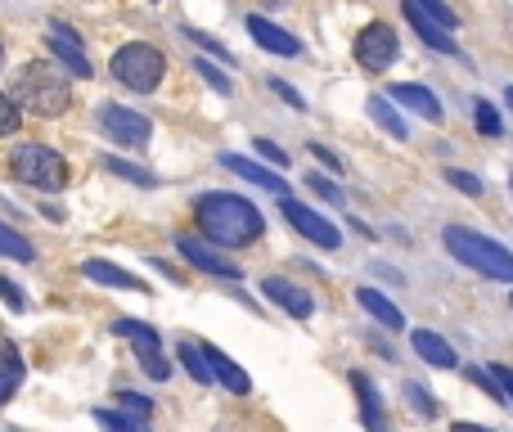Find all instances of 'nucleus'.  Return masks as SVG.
<instances>
[{
    "instance_id": "393cba45",
    "label": "nucleus",
    "mask_w": 513,
    "mask_h": 432,
    "mask_svg": "<svg viewBox=\"0 0 513 432\" xmlns=\"http://www.w3.org/2000/svg\"><path fill=\"white\" fill-rule=\"evenodd\" d=\"M0 257H9V261H36V248H32V239H23L18 230H9V225L0 221Z\"/></svg>"
},
{
    "instance_id": "f704fd0d",
    "label": "nucleus",
    "mask_w": 513,
    "mask_h": 432,
    "mask_svg": "<svg viewBox=\"0 0 513 432\" xmlns=\"http://www.w3.org/2000/svg\"><path fill=\"white\" fill-rule=\"evenodd\" d=\"M185 36H189V41H194V45H203L207 54H216V59H221V63H230V50H225L221 41H212V36H207V32H194V27H185Z\"/></svg>"
},
{
    "instance_id": "9d476101",
    "label": "nucleus",
    "mask_w": 513,
    "mask_h": 432,
    "mask_svg": "<svg viewBox=\"0 0 513 432\" xmlns=\"http://www.w3.org/2000/svg\"><path fill=\"white\" fill-rule=\"evenodd\" d=\"M261 293H266L275 306H284V311L293 315V320H311V315H315V297L306 293L302 284H293V279L266 275V279H261Z\"/></svg>"
},
{
    "instance_id": "e433bc0d",
    "label": "nucleus",
    "mask_w": 513,
    "mask_h": 432,
    "mask_svg": "<svg viewBox=\"0 0 513 432\" xmlns=\"http://www.w3.org/2000/svg\"><path fill=\"white\" fill-rule=\"evenodd\" d=\"M486 374L495 378V387H500V396H504V405H513V369L509 365H491Z\"/></svg>"
},
{
    "instance_id": "f3484780",
    "label": "nucleus",
    "mask_w": 513,
    "mask_h": 432,
    "mask_svg": "<svg viewBox=\"0 0 513 432\" xmlns=\"http://www.w3.org/2000/svg\"><path fill=\"white\" fill-rule=\"evenodd\" d=\"M401 14H405V23H410L414 32L423 36V45H428V50H437V54H459L455 36H450L441 23H432L428 14H419V9H414V0H401Z\"/></svg>"
},
{
    "instance_id": "ea45409f",
    "label": "nucleus",
    "mask_w": 513,
    "mask_h": 432,
    "mask_svg": "<svg viewBox=\"0 0 513 432\" xmlns=\"http://www.w3.org/2000/svg\"><path fill=\"white\" fill-rule=\"evenodd\" d=\"M405 396H410V401H414V405H419V414H428V419H432V414H437V405H432V401H428V392H423V387H419V383H405Z\"/></svg>"
},
{
    "instance_id": "b1692460",
    "label": "nucleus",
    "mask_w": 513,
    "mask_h": 432,
    "mask_svg": "<svg viewBox=\"0 0 513 432\" xmlns=\"http://www.w3.org/2000/svg\"><path fill=\"white\" fill-rule=\"evenodd\" d=\"M176 360L185 365V374L194 378V383H216L212 369H207V360H203V347H198V342H180V347H176Z\"/></svg>"
},
{
    "instance_id": "2eb2a0df",
    "label": "nucleus",
    "mask_w": 513,
    "mask_h": 432,
    "mask_svg": "<svg viewBox=\"0 0 513 432\" xmlns=\"http://www.w3.org/2000/svg\"><path fill=\"white\" fill-rule=\"evenodd\" d=\"M198 347H203V360H207V369H212V378H216V383H221V387H230L234 396H248V392H252V378L243 374V369L234 365V360L225 356L221 347H212V342H198Z\"/></svg>"
},
{
    "instance_id": "58836bf2",
    "label": "nucleus",
    "mask_w": 513,
    "mask_h": 432,
    "mask_svg": "<svg viewBox=\"0 0 513 432\" xmlns=\"http://www.w3.org/2000/svg\"><path fill=\"white\" fill-rule=\"evenodd\" d=\"M0 297H5L9 311H27V297H23V288H18L14 279H0Z\"/></svg>"
},
{
    "instance_id": "7c9ffc66",
    "label": "nucleus",
    "mask_w": 513,
    "mask_h": 432,
    "mask_svg": "<svg viewBox=\"0 0 513 432\" xmlns=\"http://www.w3.org/2000/svg\"><path fill=\"white\" fill-rule=\"evenodd\" d=\"M194 72H198V77H203V81H207V86H212V90H216V95H234L230 77H225V72H221V68H212V63H207V59H194Z\"/></svg>"
},
{
    "instance_id": "37998d69",
    "label": "nucleus",
    "mask_w": 513,
    "mask_h": 432,
    "mask_svg": "<svg viewBox=\"0 0 513 432\" xmlns=\"http://www.w3.org/2000/svg\"><path fill=\"white\" fill-rule=\"evenodd\" d=\"M257 5H266V9H279V5H288V0H257Z\"/></svg>"
},
{
    "instance_id": "a211bd4d",
    "label": "nucleus",
    "mask_w": 513,
    "mask_h": 432,
    "mask_svg": "<svg viewBox=\"0 0 513 432\" xmlns=\"http://www.w3.org/2000/svg\"><path fill=\"white\" fill-rule=\"evenodd\" d=\"M410 347H414V356H419L423 365H432V369H455L459 365L455 347H450L441 333H432V329H414L410 333Z\"/></svg>"
},
{
    "instance_id": "412c9836",
    "label": "nucleus",
    "mask_w": 513,
    "mask_h": 432,
    "mask_svg": "<svg viewBox=\"0 0 513 432\" xmlns=\"http://www.w3.org/2000/svg\"><path fill=\"white\" fill-rule=\"evenodd\" d=\"M27 378V365H23V351L14 347V342H0V405L9 401V396L23 387Z\"/></svg>"
},
{
    "instance_id": "9b49d317",
    "label": "nucleus",
    "mask_w": 513,
    "mask_h": 432,
    "mask_svg": "<svg viewBox=\"0 0 513 432\" xmlns=\"http://www.w3.org/2000/svg\"><path fill=\"white\" fill-rule=\"evenodd\" d=\"M50 54L63 63V68L72 72V77H95V68H90V59H86V50H81V36L72 32V27H63V23H54L50 27Z\"/></svg>"
},
{
    "instance_id": "20e7f679",
    "label": "nucleus",
    "mask_w": 513,
    "mask_h": 432,
    "mask_svg": "<svg viewBox=\"0 0 513 432\" xmlns=\"http://www.w3.org/2000/svg\"><path fill=\"white\" fill-rule=\"evenodd\" d=\"M9 171H14V180L41 189V194L68 189V162L54 149H45V144H18V149L9 153Z\"/></svg>"
},
{
    "instance_id": "473e14b6",
    "label": "nucleus",
    "mask_w": 513,
    "mask_h": 432,
    "mask_svg": "<svg viewBox=\"0 0 513 432\" xmlns=\"http://www.w3.org/2000/svg\"><path fill=\"white\" fill-rule=\"evenodd\" d=\"M117 405H122L126 414H135V419H149L153 414V401L149 396H140V392H117Z\"/></svg>"
},
{
    "instance_id": "5701e85b",
    "label": "nucleus",
    "mask_w": 513,
    "mask_h": 432,
    "mask_svg": "<svg viewBox=\"0 0 513 432\" xmlns=\"http://www.w3.org/2000/svg\"><path fill=\"white\" fill-rule=\"evenodd\" d=\"M365 108H369V117H374V122L383 126L387 135H392V140H405V135H410V126H405V117L392 108V99H383V95H369V104H365Z\"/></svg>"
},
{
    "instance_id": "ddd939ff",
    "label": "nucleus",
    "mask_w": 513,
    "mask_h": 432,
    "mask_svg": "<svg viewBox=\"0 0 513 432\" xmlns=\"http://www.w3.org/2000/svg\"><path fill=\"white\" fill-rule=\"evenodd\" d=\"M248 36L261 50L279 54V59H297V54H302V41H297L293 32H284V27H275L266 14H248Z\"/></svg>"
},
{
    "instance_id": "49530a36",
    "label": "nucleus",
    "mask_w": 513,
    "mask_h": 432,
    "mask_svg": "<svg viewBox=\"0 0 513 432\" xmlns=\"http://www.w3.org/2000/svg\"><path fill=\"white\" fill-rule=\"evenodd\" d=\"M509 185H513V176H509Z\"/></svg>"
},
{
    "instance_id": "c03bdc74",
    "label": "nucleus",
    "mask_w": 513,
    "mask_h": 432,
    "mask_svg": "<svg viewBox=\"0 0 513 432\" xmlns=\"http://www.w3.org/2000/svg\"><path fill=\"white\" fill-rule=\"evenodd\" d=\"M504 104H509V108H513V86H509V90H504Z\"/></svg>"
},
{
    "instance_id": "c9c22d12",
    "label": "nucleus",
    "mask_w": 513,
    "mask_h": 432,
    "mask_svg": "<svg viewBox=\"0 0 513 432\" xmlns=\"http://www.w3.org/2000/svg\"><path fill=\"white\" fill-rule=\"evenodd\" d=\"M252 149H257L261 158H266V162H270V167H275V171H279V167H288V153L279 149L275 140H252Z\"/></svg>"
},
{
    "instance_id": "f03ea898",
    "label": "nucleus",
    "mask_w": 513,
    "mask_h": 432,
    "mask_svg": "<svg viewBox=\"0 0 513 432\" xmlns=\"http://www.w3.org/2000/svg\"><path fill=\"white\" fill-rule=\"evenodd\" d=\"M441 243H446V252L459 261V266L477 270L482 279L513 284V252L504 248L500 239H486V234L468 230V225H446V230H441Z\"/></svg>"
},
{
    "instance_id": "1a4fd4ad",
    "label": "nucleus",
    "mask_w": 513,
    "mask_h": 432,
    "mask_svg": "<svg viewBox=\"0 0 513 432\" xmlns=\"http://www.w3.org/2000/svg\"><path fill=\"white\" fill-rule=\"evenodd\" d=\"M396 50H401V41H396V32L387 23H369L360 27L356 36V63L365 72H383L396 63Z\"/></svg>"
},
{
    "instance_id": "4be33fe9",
    "label": "nucleus",
    "mask_w": 513,
    "mask_h": 432,
    "mask_svg": "<svg viewBox=\"0 0 513 432\" xmlns=\"http://www.w3.org/2000/svg\"><path fill=\"white\" fill-rule=\"evenodd\" d=\"M81 275L95 279V284H108V288H122V293H144V284L131 275V270L113 266V261H86L81 266Z\"/></svg>"
},
{
    "instance_id": "c756f323",
    "label": "nucleus",
    "mask_w": 513,
    "mask_h": 432,
    "mask_svg": "<svg viewBox=\"0 0 513 432\" xmlns=\"http://www.w3.org/2000/svg\"><path fill=\"white\" fill-rule=\"evenodd\" d=\"M104 171H113V176L131 180V185H153V176L144 167H135V162H122V158H104Z\"/></svg>"
},
{
    "instance_id": "de8ad7c7",
    "label": "nucleus",
    "mask_w": 513,
    "mask_h": 432,
    "mask_svg": "<svg viewBox=\"0 0 513 432\" xmlns=\"http://www.w3.org/2000/svg\"><path fill=\"white\" fill-rule=\"evenodd\" d=\"M509 306H513V297H509Z\"/></svg>"
},
{
    "instance_id": "6e6552de",
    "label": "nucleus",
    "mask_w": 513,
    "mask_h": 432,
    "mask_svg": "<svg viewBox=\"0 0 513 432\" xmlns=\"http://www.w3.org/2000/svg\"><path fill=\"white\" fill-rule=\"evenodd\" d=\"M279 212H284V221L293 225L302 239H311L315 248H342V230L333 221H324L315 207L297 203V198H279Z\"/></svg>"
},
{
    "instance_id": "a18cd8bd",
    "label": "nucleus",
    "mask_w": 513,
    "mask_h": 432,
    "mask_svg": "<svg viewBox=\"0 0 513 432\" xmlns=\"http://www.w3.org/2000/svg\"><path fill=\"white\" fill-rule=\"evenodd\" d=\"M0 59H5V45H0Z\"/></svg>"
},
{
    "instance_id": "4c0bfd02",
    "label": "nucleus",
    "mask_w": 513,
    "mask_h": 432,
    "mask_svg": "<svg viewBox=\"0 0 513 432\" xmlns=\"http://www.w3.org/2000/svg\"><path fill=\"white\" fill-rule=\"evenodd\" d=\"M270 90H275V95H279V99H284V104H288V108H297V113H306V99H302V95H297V90H293V86H288V81L270 77Z\"/></svg>"
},
{
    "instance_id": "7ed1b4c3",
    "label": "nucleus",
    "mask_w": 513,
    "mask_h": 432,
    "mask_svg": "<svg viewBox=\"0 0 513 432\" xmlns=\"http://www.w3.org/2000/svg\"><path fill=\"white\" fill-rule=\"evenodd\" d=\"M9 99L32 108L36 117H59L72 104V90H68V77L54 63H23L14 72V95Z\"/></svg>"
},
{
    "instance_id": "4468645a",
    "label": "nucleus",
    "mask_w": 513,
    "mask_h": 432,
    "mask_svg": "<svg viewBox=\"0 0 513 432\" xmlns=\"http://www.w3.org/2000/svg\"><path fill=\"white\" fill-rule=\"evenodd\" d=\"M176 252L189 261L194 270H203V275H216V279H239V266L234 261H225V257H216L207 243H198V239H189V234H176Z\"/></svg>"
},
{
    "instance_id": "dca6fc26",
    "label": "nucleus",
    "mask_w": 513,
    "mask_h": 432,
    "mask_svg": "<svg viewBox=\"0 0 513 432\" xmlns=\"http://www.w3.org/2000/svg\"><path fill=\"white\" fill-rule=\"evenodd\" d=\"M392 99H396V104H405L410 113H419L423 122H441V117H446L441 99L432 95L428 86H419V81H396V86H392Z\"/></svg>"
},
{
    "instance_id": "f8f14e48",
    "label": "nucleus",
    "mask_w": 513,
    "mask_h": 432,
    "mask_svg": "<svg viewBox=\"0 0 513 432\" xmlns=\"http://www.w3.org/2000/svg\"><path fill=\"white\" fill-rule=\"evenodd\" d=\"M221 167L234 171L239 180H248V185H261V189H270V194L288 198V180L279 176L275 167H266V162H252V158H243V153H221Z\"/></svg>"
},
{
    "instance_id": "423d86ee",
    "label": "nucleus",
    "mask_w": 513,
    "mask_h": 432,
    "mask_svg": "<svg viewBox=\"0 0 513 432\" xmlns=\"http://www.w3.org/2000/svg\"><path fill=\"white\" fill-rule=\"evenodd\" d=\"M113 333H117V338H126V342L135 347V356H140L144 374L158 378V383H167V378H171V365H167V356H162V342H158V329H153V324H144V320H117Z\"/></svg>"
},
{
    "instance_id": "72a5a7b5",
    "label": "nucleus",
    "mask_w": 513,
    "mask_h": 432,
    "mask_svg": "<svg viewBox=\"0 0 513 432\" xmlns=\"http://www.w3.org/2000/svg\"><path fill=\"white\" fill-rule=\"evenodd\" d=\"M18 131V104L0 90V135H14Z\"/></svg>"
},
{
    "instance_id": "a19ab883",
    "label": "nucleus",
    "mask_w": 513,
    "mask_h": 432,
    "mask_svg": "<svg viewBox=\"0 0 513 432\" xmlns=\"http://www.w3.org/2000/svg\"><path fill=\"white\" fill-rule=\"evenodd\" d=\"M311 153H315V158H320V162H324V167H329V171H342L338 153H329V149H324V144H320V140H311Z\"/></svg>"
},
{
    "instance_id": "aec40b11",
    "label": "nucleus",
    "mask_w": 513,
    "mask_h": 432,
    "mask_svg": "<svg viewBox=\"0 0 513 432\" xmlns=\"http://www.w3.org/2000/svg\"><path fill=\"white\" fill-rule=\"evenodd\" d=\"M356 302L365 306V311L374 315V320L383 324V329H392V333H396V329H405V315H401V306H396L392 297H383V293H378V288H369V284H365V288H356Z\"/></svg>"
},
{
    "instance_id": "6ab92c4d",
    "label": "nucleus",
    "mask_w": 513,
    "mask_h": 432,
    "mask_svg": "<svg viewBox=\"0 0 513 432\" xmlns=\"http://www.w3.org/2000/svg\"><path fill=\"white\" fill-rule=\"evenodd\" d=\"M351 392H356V405H360V423H365V432H387V414H383V401H378L374 383H369L365 374H351Z\"/></svg>"
},
{
    "instance_id": "c85d7f7f",
    "label": "nucleus",
    "mask_w": 513,
    "mask_h": 432,
    "mask_svg": "<svg viewBox=\"0 0 513 432\" xmlns=\"http://www.w3.org/2000/svg\"><path fill=\"white\" fill-rule=\"evenodd\" d=\"M473 122H477V131H482V135H500L504 131L495 104H486V99H477V104H473Z\"/></svg>"
},
{
    "instance_id": "0eeeda50",
    "label": "nucleus",
    "mask_w": 513,
    "mask_h": 432,
    "mask_svg": "<svg viewBox=\"0 0 513 432\" xmlns=\"http://www.w3.org/2000/svg\"><path fill=\"white\" fill-rule=\"evenodd\" d=\"M99 126H104V135L113 144H122V149H144L153 135V122L144 113H135V108H122V104H99Z\"/></svg>"
},
{
    "instance_id": "a878e982",
    "label": "nucleus",
    "mask_w": 513,
    "mask_h": 432,
    "mask_svg": "<svg viewBox=\"0 0 513 432\" xmlns=\"http://www.w3.org/2000/svg\"><path fill=\"white\" fill-rule=\"evenodd\" d=\"M95 423L104 432H144V419H135V414H117V410H95Z\"/></svg>"
},
{
    "instance_id": "79ce46f5",
    "label": "nucleus",
    "mask_w": 513,
    "mask_h": 432,
    "mask_svg": "<svg viewBox=\"0 0 513 432\" xmlns=\"http://www.w3.org/2000/svg\"><path fill=\"white\" fill-rule=\"evenodd\" d=\"M450 432H495V428H482V423H455Z\"/></svg>"
},
{
    "instance_id": "f257e3e1",
    "label": "nucleus",
    "mask_w": 513,
    "mask_h": 432,
    "mask_svg": "<svg viewBox=\"0 0 513 432\" xmlns=\"http://www.w3.org/2000/svg\"><path fill=\"white\" fill-rule=\"evenodd\" d=\"M194 221L216 248H248L266 234V216L239 194H225V189H212V194L194 198Z\"/></svg>"
},
{
    "instance_id": "bb28decb",
    "label": "nucleus",
    "mask_w": 513,
    "mask_h": 432,
    "mask_svg": "<svg viewBox=\"0 0 513 432\" xmlns=\"http://www.w3.org/2000/svg\"><path fill=\"white\" fill-rule=\"evenodd\" d=\"M446 185L459 189V194H468V198H482L486 194V180H477L473 171H459V167H446Z\"/></svg>"
},
{
    "instance_id": "2f4dec72",
    "label": "nucleus",
    "mask_w": 513,
    "mask_h": 432,
    "mask_svg": "<svg viewBox=\"0 0 513 432\" xmlns=\"http://www.w3.org/2000/svg\"><path fill=\"white\" fill-rule=\"evenodd\" d=\"M302 180H306V185H311V189H315V194H320V198H329L333 207H342V203H347V198H342V189H338V185H329V180H324L320 171H306Z\"/></svg>"
},
{
    "instance_id": "39448f33",
    "label": "nucleus",
    "mask_w": 513,
    "mask_h": 432,
    "mask_svg": "<svg viewBox=\"0 0 513 432\" xmlns=\"http://www.w3.org/2000/svg\"><path fill=\"white\" fill-rule=\"evenodd\" d=\"M113 77L122 81L126 90H135V95H149V90L162 86V77H167V59H162L158 45H144V41H131L122 45V50L113 54Z\"/></svg>"
},
{
    "instance_id": "cd10ccee",
    "label": "nucleus",
    "mask_w": 513,
    "mask_h": 432,
    "mask_svg": "<svg viewBox=\"0 0 513 432\" xmlns=\"http://www.w3.org/2000/svg\"><path fill=\"white\" fill-rule=\"evenodd\" d=\"M414 9H419V14H428L432 23H441V27H446V32H455V27H459L455 9H450L446 0H414Z\"/></svg>"
}]
</instances>
